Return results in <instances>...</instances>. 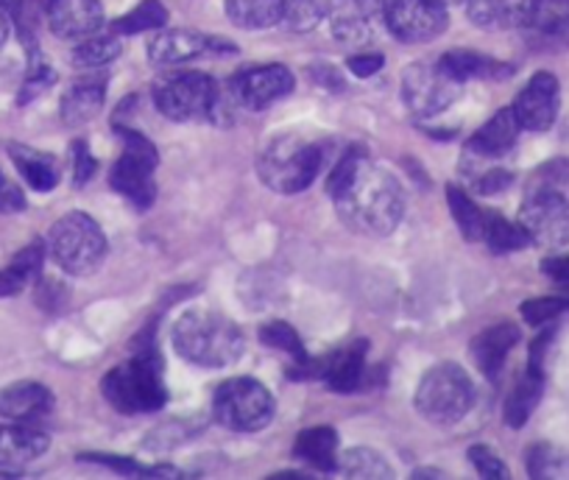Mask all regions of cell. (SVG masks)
<instances>
[{
  "mask_svg": "<svg viewBox=\"0 0 569 480\" xmlns=\"http://www.w3.org/2000/svg\"><path fill=\"white\" fill-rule=\"evenodd\" d=\"M53 408V394L42 383L23 380L0 391V417L9 422H34Z\"/></svg>",
  "mask_w": 569,
  "mask_h": 480,
  "instance_id": "d6986e66",
  "label": "cell"
},
{
  "mask_svg": "<svg viewBox=\"0 0 569 480\" xmlns=\"http://www.w3.org/2000/svg\"><path fill=\"white\" fill-rule=\"evenodd\" d=\"M273 397L260 380L232 378L221 383L212 397V411L216 419L229 430L238 433H257L268 428L273 419Z\"/></svg>",
  "mask_w": 569,
  "mask_h": 480,
  "instance_id": "ba28073f",
  "label": "cell"
},
{
  "mask_svg": "<svg viewBox=\"0 0 569 480\" xmlns=\"http://www.w3.org/2000/svg\"><path fill=\"white\" fill-rule=\"evenodd\" d=\"M101 391L103 400L126 417L160 411L168 400L160 352L154 347L140 349L134 358L107 372V378L101 380Z\"/></svg>",
  "mask_w": 569,
  "mask_h": 480,
  "instance_id": "3957f363",
  "label": "cell"
},
{
  "mask_svg": "<svg viewBox=\"0 0 569 480\" xmlns=\"http://www.w3.org/2000/svg\"><path fill=\"white\" fill-rule=\"evenodd\" d=\"M439 64L452 76V79L461 81V84L469 79H500V76L511 73V68H506V64L495 62V59L489 57H480V53L472 51L445 53Z\"/></svg>",
  "mask_w": 569,
  "mask_h": 480,
  "instance_id": "f1b7e54d",
  "label": "cell"
},
{
  "mask_svg": "<svg viewBox=\"0 0 569 480\" xmlns=\"http://www.w3.org/2000/svg\"><path fill=\"white\" fill-rule=\"evenodd\" d=\"M173 347L193 367L223 369L243 354V336L227 316L188 310L173 324Z\"/></svg>",
  "mask_w": 569,
  "mask_h": 480,
  "instance_id": "7a4b0ae2",
  "label": "cell"
},
{
  "mask_svg": "<svg viewBox=\"0 0 569 480\" xmlns=\"http://www.w3.org/2000/svg\"><path fill=\"white\" fill-rule=\"evenodd\" d=\"M519 132H522V127H519L513 109H500L480 132L472 134L467 151L480 160H495V157L508 154L513 149Z\"/></svg>",
  "mask_w": 569,
  "mask_h": 480,
  "instance_id": "ffe728a7",
  "label": "cell"
},
{
  "mask_svg": "<svg viewBox=\"0 0 569 480\" xmlns=\"http://www.w3.org/2000/svg\"><path fill=\"white\" fill-rule=\"evenodd\" d=\"M48 249L59 269L73 277H87L101 269L107 258V238L87 212H68L51 227Z\"/></svg>",
  "mask_w": 569,
  "mask_h": 480,
  "instance_id": "8992f818",
  "label": "cell"
},
{
  "mask_svg": "<svg viewBox=\"0 0 569 480\" xmlns=\"http://www.w3.org/2000/svg\"><path fill=\"white\" fill-rule=\"evenodd\" d=\"M7 37H9V18L3 12H0V48H3Z\"/></svg>",
  "mask_w": 569,
  "mask_h": 480,
  "instance_id": "7dc6e473",
  "label": "cell"
},
{
  "mask_svg": "<svg viewBox=\"0 0 569 480\" xmlns=\"http://www.w3.org/2000/svg\"><path fill=\"white\" fill-rule=\"evenodd\" d=\"M48 450V436L26 422L0 424V469L18 472Z\"/></svg>",
  "mask_w": 569,
  "mask_h": 480,
  "instance_id": "ac0fdd59",
  "label": "cell"
},
{
  "mask_svg": "<svg viewBox=\"0 0 569 480\" xmlns=\"http://www.w3.org/2000/svg\"><path fill=\"white\" fill-rule=\"evenodd\" d=\"M332 0H279V23L288 31H313L330 18Z\"/></svg>",
  "mask_w": 569,
  "mask_h": 480,
  "instance_id": "f546056e",
  "label": "cell"
},
{
  "mask_svg": "<svg viewBox=\"0 0 569 480\" xmlns=\"http://www.w3.org/2000/svg\"><path fill=\"white\" fill-rule=\"evenodd\" d=\"M569 310V299L561 297H545V299H530L522 304V319L533 327L550 324L552 319H558L561 313Z\"/></svg>",
  "mask_w": 569,
  "mask_h": 480,
  "instance_id": "f35d334b",
  "label": "cell"
},
{
  "mask_svg": "<svg viewBox=\"0 0 569 480\" xmlns=\"http://www.w3.org/2000/svg\"><path fill=\"white\" fill-rule=\"evenodd\" d=\"M123 154L114 162L112 173H109V184L114 193L129 199L131 204L146 210L154 204V168H157V149L149 138H142L137 132H123Z\"/></svg>",
  "mask_w": 569,
  "mask_h": 480,
  "instance_id": "9c48e42d",
  "label": "cell"
},
{
  "mask_svg": "<svg viewBox=\"0 0 569 480\" xmlns=\"http://www.w3.org/2000/svg\"><path fill=\"white\" fill-rule=\"evenodd\" d=\"M517 341H519V327L513 324H495L486 332H480V336L472 341V358L480 367V372L491 380L500 378L502 367H506L508 354H511V349L517 347Z\"/></svg>",
  "mask_w": 569,
  "mask_h": 480,
  "instance_id": "44dd1931",
  "label": "cell"
},
{
  "mask_svg": "<svg viewBox=\"0 0 569 480\" xmlns=\"http://www.w3.org/2000/svg\"><path fill=\"white\" fill-rule=\"evenodd\" d=\"M386 0H332L330 26L338 42L366 46L375 40ZM386 23V20H382Z\"/></svg>",
  "mask_w": 569,
  "mask_h": 480,
  "instance_id": "2e32d148",
  "label": "cell"
},
{
  "mask_svg": "<svg viewBox=\"0 0 569 480\" xmlns=\"http://www.w3.org/2000/svg\"><path fill=\"white\" fill-rule=\"evenodd\" d=\"M561 107V87L552 73H536L513 101V114L519 127L528 132H547L556 123Z\"/></svg>",
  "mask_w": 569,
  "mask_h": 480,
  "instance_id": "5bb4252c",
  "label": "cell"
},
{
  "mask_svg": "<svg viewBox=\"0 0 569 480\" xmlns=\"http://www.w3.org/2000/svg\"><path fill=\"white\" fill-rule=\"evenodd\" d=\"M447 201H450V212H452V218H456V223H458V229H461L463 238L483 240L489 212L480 210V207L475 204V201L469 199L461 188H456V184H450V188H447Z\"/></svg>",
  "mask_w": 569,
  "mask_h": 480,
  "instance_id": "1f68e13d",
  "label": "cell"
},
{
  "mask_svg": "<svg viewBox=\"0 0 569 480\" xmlns=\"http://www.w3.org/2000/svg\"><path fill=\"white\" fill-rule=\"evenodd\" d=\"M347 64L349 70H352V76H358V79H369V76L380 73L386 59H382V53H355V57H349Z\"/></svg>",
  "mask_w": 569,
  "mask_h": 480,
  "instance_id": "ee69618b",
  "label": "cell"
},
{
  "mask_svg": "<svg viewBox=\"0 0 569 480\" xmlns=\"http://www.w3.org/2000/svg\"><path fill=\"white\" fill-rule=\"evenodd\" d=\"M541 271H545V274L550 277L552 282H558L561 288H569V254L545 260V263H541Z\"/></svg>",
  "mask_w": 569,
  "mask_h": 480,
  "instance_id": "bcb514c9",
  "label": "cell"
},
{
  "mask_svg": "<svg viewBox=\"0 0 569 480\" xmlns=\"http://www.w3.org/2000/svg\"><path fill=\"white\" fill-rule=\"evenodd\" d=\"M103 101H107V84H103V79L76 81V84L64 92L59 114H62V120L68 127H81V123H90V120L101 112Z\"/></svg>",
  "mask_w": 569,
  "mask_h": 480,
  "instance_id": "603a6c76",
  "label": "cell"
},
{
  "mask_svg": "<svg viewBox=\"0 0 569 480\" xmlns=\"http://www.w3.org/2000/svg\"><path fill=\"white\" fill-rule=\"evenodd\" d=\"M463 84L452 79L441 64H413L402 76V98L419 118H433L456 103Z\"/></svg>",
  "mask_w": 569,
  "mask_h": 480,
  "instance_id": "30bf717a",
  "label": "cell"
},
{
  "mask_svg": "<svg viewBox=\"0 0 569 480\" xmlns=\"http://www.w3.org/2000/svg\"><path fill=\"white\" fill-rule=\"evenodd\" d=\"M525 26L545 40H569V0H533Z\"/></svg>",
  "mask_w": 569,
  "mask_h": 480,
  "instance_id": "83f0119b",
  "label": "cell"
},
{
  "mask_svg": "<svg viewBox=\"0 0 569 480\" xmlns=\"http://www.w3.org/2000/svg\"><path fill=\"white\" fill-rule=\"evenodd\" d=\"M151 96H154L157 109L177 123L221 118V90L210 76L196 73V70L162 76L157 79Z\"/></svg>",
  "mask_w": 569,
  "mask_h": 480,
  "instance_id": "5b68a950",
  "label": "cell"
},
{
  "mask_svg": "<svg viewBox=\"0 0 569 480\" xmlns=\"http://www.w3.org/2000/svg\"><path fill=\"white\" fill-rule=\"evenodd\" d=\"M81 461H96L103 467H112L123 474H142V478H177V469L171 467H142L134 458H118V456H81Z\"/></svg>",
  "mask_w": 569,
  "mask_h": 480,
  "instance_id": "74e56055",
  "label": "cell"
},
{
  "mask_svg": "<svg viewBox=\"0 0 569 480\" xmlns=\"http://www.w3.org/2000/svg\"><path fill=\"white\" fill-rule=\"evenodd\" d=\"M321 171V149L299 134L273 138L262 149L257 173L262 184L279 196H297L313 184Z\"/></svg>",
  "mask_w": 569,
  "mask_h": 480,
  "instance_id": "277c9868",
  "label": "cell"
},
{
  "mask_svg": "<svg viewBox=\"0 0 569 480\" xmlns=\"http://www.w3.org/2000/svg\"><path fill=\"white\" fill-rule=\"evenodd\" d=\"M96 168H98V162H96V157L90 154V149H87L84 143H76L73 146V179H76V184L90 182L92 173H96Z\"/></svg>",
  "mask_w": 569,
  "mask_h": 480,
  "instance_id": "7bdbcfd3",
  "label": "cell"
},
{
  "mask_svg": "<svg viewBox=\"0 0 569 480\" xmlns=\"http://www.w3.org/2000/svg\"><path fill=\"white\" fill-rule=\"evenodd\" d=\"M227 14L240 29H271L279 23V0H223Z\"/></svg>",
  "mask_w": 569,
  "mask_h": 480,
  "instance_id": "4dcf8cb0",
  "label": "cell"
},
{
  "mask_svg": "<svg viewBox=\"0 0 569 480\" xmlns=\"http://www.w3.org/2000/svg\"><path fill=\"white\" fill-rule=\"evenodd\" d=\"M120 57V40L118 34H109V37H84V40L76 46L73 51V64L76 68H103V64L114 62Z\"/></svg>",
  "mask_w": 569,
  "mask_h": 480,
  "instance_id": "836d02e7",
  "label": "cell"
},
{
  "mask_svg": "<svg viewBox=\"0 0 569 480\" xmlns=\"http://www.w3.org/2000/svg\"><path fill=\"white\" fill-rule=\"evenodd\" d=\"M218 51H232V46L190 29L162 31V34H157L154 40L149 42V59L157 68H177V64L193 62V59H201L207 57V53Z\"/></svg>",
  "mask_w": 569,
  "mask_h": 480,
  "instance_id": "9a60e30c",
  "label": "cell"
},
{
  "mask_svg": "<svg viewBox=\"0 0 569 480\" xmlns=\"http://www.w3.org/2000/svg\"><path fill=\"white\" fill-rule=\"evenodd\" d=\"M53 84V70L46 68L42 62H34L31 64V73L29 79H26V87H23V96H20V101H31V98H37L40 92H46L48 87Z\"/></svg>",
  "mask_w": 569,
  "mask_h": 480,
  "instance_id": "b9f144b4",
  "label": "cell"
},
{
  "mask_svg": "<svg viewBox=\"0 0 569 480\" xmlns=\"http://www.w3.org/2000/svg\"><path fill=\"white\" fill-rule=\"evenodd\" d=\"M338 463H341L349 478H391V467H388L386 458L380 452L369 450V447L349 450L347 456L338 458Z\"/></svg>",
  "mask_w": 569,
  "mask_h": 480,
  "instance_id": "d590c367",
  "label": "cell"
},
{
  "mask_svg": "<svg viewBox=\"0 0 569 480\" xmlns=\"http://www.w3.org/2000/svg\"><path fill=\"white\" fill-rule=\"evenodd\" d=\"M433 3H439V7L450 9V7H461V3H467V0H433Z\"/></svg>",
  "mask_w": 569,
  "mask_h": 480,
  "instance_id": "c3c4849f",
  "label": "cell"
},
{
  "mask_svg": "<svg viewBox=\"0 0 569 480\" xmlns=\"http://www.w3.org/2000/svg\"><path fill=\"white\" fill-rule=\"evenodd\" d=\"M9 154H12V162L18 166L20 177L34 190L48 193V190H53L59 184V168L53 162V157L29 149V146H9Z\"/></svg>",
  "mask_w": 569,
  "mask_h": 480,
  "instance_id": "d4e9b609",
  "label": "cell"
},
{
  "mask_svg": "<svg viewBox=\"0 0 569 480\" xmlns=\"http://www.w3.org/2000/svg\"><path fill=\"white\" fill-rule=\"evenodd\" d=\"M166 23H168V12L160 0H142L140 7H134L129 14H123L120 20H114L112 34H118V37L142 34V31L162 29Z\"/></svg>",
  "mask_w": 569,
  "mask_h": 480,
  "instance_id": "d6a6232c",
  "label": "cell"
},
{
  "mask_svg": "<svg viewBox=\"0 0 569 480\" xmlns=\"http://www.w3.org/2000/svg\"><path fill=\"white\" fill-rule=\"evenodd\" d=\"M260 341L268 343L271 349H277V352L291 354L297 363L308 360V352H305L302 347V338H299V332L293 330L291 324H284V321H271V324L260 327Z\"/></svg>",
  "mask_w": 569,
  "mask_h": 480,
  "instance_id": "8d00e7d4",
  "label": "cell"
},
{
  "mask_svg": "<svg viewBox=\"0 0 569 480\" xmlns=\"http://www.w3.org/2000/svg\"><path fill=\"white\" fill-rule=\"evenodd\" d=\"M483 240L489 243L495 252H517V249H525L530 243L528 232L522 229V223L506 221L497 212H489V221H486Z\"/></svg>",
  "mask_w": 569,
  "mask_h": 480,
  "instance_id": "e575fe53",
  "label": "cell"
},
{
  "mask_svg": "<svg viewBox=\"0 0 569 480\" xmlns=\"http://www.w3.org/2000/svg\"><path fill=\"white\" fill-rule=\"evenodd\" d=\"M327 193L341 221L366 238H386L402 221V184L391 171L375 166L363 149L347 151L332 168Z\"/></svg>",
  "mask_w": 569,
  "mask_h": 480,
  "instance_id": "6da1fadb",
  "label": "cell"
},
{
  "mask_svg": "<svg viewBox=\"0 0 569 480\" xmlns=\"http://www.w3.org/2000/svg\"><path fill=\"white\" fill-rule=\"evenodd\" d=\"M533 0H467V12L480 29H519L528 23Z\"/></svg>",
  "mask_w": 569,
  "mask_h": 480,
  "instance_id": "7402d4cb",
  "label": "cell"
},
{
  "mask_svg": "<svg viewBox=\"0 0 569 480\" xmlns=\"http://www.w3.org/2000/svg\"><path fill=\"white\" fill-rule=\"evenodd\" d=\"M519 223L528 232V238L541 247H567L569 243V201L558 190L541 188L533 190L522 201Z\"/></svg>",
  "mask_w": 569,
  "mask_h": 480,
  "instance_id": "8fae6325",
  "label": "cell"
},
{
  "mask_svg": "<svg viewBox=\"0 0 569 480\" xmlns=\"http://www.w3.org/2000/svg\"><path fill=\"white\" fill-rule=\"evenodd\" d=\"M42 260H46V247L40 240L29 243L26 249H20L14 254L12 266L0 271V297H14V293L23 291L31 280H37L42 271Z\"/></svg>",
  "mask_w": 569,
  "mask_h": 480,
  "instance_id": "484cf974",
  "label": "cell"
},
{
  "mask_svg": "<svg viewBox=\"0 0 569 480\" xmlns=\"http://www.w3.org/2000/svg\"><path fill=\"white\" fill-rule=\"evenodd\" d=\"M469 461L475 463V469H478L483 478H491V480H506L508 478V467L500 461V456H497L491 447L475 444L472 450H469Z\"/></svg>",
  "mask_w": 569,
  "mask_h": 480,
  "instance_id": "ab89813d",
  "label": "cell"
},
{
  "mask_svg": "<svg viewBox=\"0 0 569 480\" xmlns=\"http://www.w3.org/2000/svg\"><path fill=\"white\" fill-rule=\"evenodd\" d=\"M48 26L62 40H84L103 26V12L98 0H48Z\"/></svg>",
  "mask_w": 569,
  "mask_h": 480,
  "instance_id": "e0dca14e",
  "label": "cell"
},
{
  "mask_svg": "<svg viewBox=\"0 0 569 480\" xmlns=\"http://www.w3.org/2000/svg\"><path fill=\"white\" fill-rule=\"evenodd\" d=\"M556 450L547 444H536L528 450V472L533 478H547V474H556Z\"/></svg>",
  "mask_w": 569,
  "mask_h": 480,
  "instance_id": "60d3db41",
  "label": "cell"
},
{
  "mask_svg": "<svg viewBox=\"0 0 569 480\" xmlns=\"http://www.w3.org/2000/svg\"><path fill=\"white\" fill-rule=\"evenodd\" d=\"M541 391H545V372L528 367V372L519 378V383L513 386V391L506 400V424L522 428L530 419V413L536 411V406H539Z\"/></svg>",
  "mask_w": 569,
  "mask_h": 480,
  "instance_id": "4316f807",
  "label": "cell"
},
{
  "mask_svg": "<svg viewBox=\"0 0 569 480\" xmlns=\"http://www.w3.org/2000/svg\"><path fill=\"white\" fill-rule=\"evenodd\" d=\"M293 456L319 472H330L338 467V433L332 428H310L297 436Z\"/></svg>",
  "mask_w": 569,
  "mask_h": 480,
  "instance_id": "cb8c5ba5",
  "label": "cell"
},
{
  "mask_svg": "<svg viewBox=\"0 0 569 480\" xmlns=\"http://www.w3.org/2000/svg\"><path fill=\"white\" fill-rule=\"evenodd\" d=\"M26 207L23 193H20L18 184L9 182L3 173H0V212H18Z\"/></svg>",
  "mask_w": 569,
  "mask_h": 480,
  "instance_id": "f6af8a7d",
  "label": "cell"
},
{
  "mask_svg": "<svg viewBox=\"0 0 569 480\" xmlns=\"http://www.w3.org/2000/svg\"><path fill=\"white\" fill-rule=\"evenodd\" d=\"M388 31L397 40L416 46V42H433L447 31V9L433 0H386L382 9Z\"/></svg>",
  "mask_w": 569,
  "mask_h": 480,
  "instance_id": "7c38bea8",
  "label": "cell"
},
{
  "mask_svg": "<svg viewBox=\"0 0 569 480\" xmlns=\"http://www.w3.org/2000/svg\"><path fill=\"white\" fill-rule=\"evenodd\" d=\"M475 383L456 363H439L416 389V411L433 424H456L472 411Z\"/></svg>",
  "mask_w": 569,
  "mask_h": 480,
  "instance_id": "52a82bcc",
  "label": "cell"
},
{
  "mask_svg": "<svg viewBox=\"0 0 569 480\" xmlns=\"http://www.w3.org/2000/svg\"><path fill=\"white\" fill-rule=\"evenodd\" d=\"M293 73L284 64H260L234 76V101L246 109H266L293 92Z\"/></svg>",
  "mask_w": 569,
  "mask_h": 480,
  "instance_id": "4fadbf2b",
  "label": "cell"
}]
</instances>
